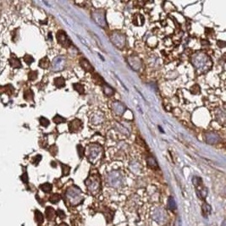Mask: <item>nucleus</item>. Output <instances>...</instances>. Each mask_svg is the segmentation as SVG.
<instances>
[{"label":"nucleus","instance_id":"1","mask_svg":"<svg viewBox=\"0 0 226 226\" xmlns=\"http://www.w3.org/2000/svg\"><path fill=\"white\" fill-rule=\"evenodd\" d=\"M67 198L73 206L78 205L84 199L81 190L75 186L69 189V191H67Z\"/></svg>","mask_w":226,"mask_h":226},{"label":"nucleus","instance_id":"2","mask_svg":"<svg viewBox=\"0 0 226 226\" xmlns=\"http://www.w3.org/2000/svg\"><path fill=\"white\" fill-rule=\"evenodd\" d=\"M86 185L89 190L90 193L96 195L100 191V179L97 176H91L86 180Z\"/></svg>","mask_w":226,"mask_h":226},{"label":"nucleus","instance_id":"3","mask_svg":"<svg viewBox=\"0 0 226 226\" xmlns=\"http://www.w3.org/2000/svg\"><path fill=\"white\" fill-rule=\"evenodd\" d=\"M57 37V39H58V42L59 44H61L63 47H69L70 45H71V42L70 40L69 39L66 33L63 31H59L57 33L56 35Z\"/></svg>","mask_w":226,"mask_h":226},{"label":"nucleus","instance_id":"4","mask_svg":"<svg viewBox=\"0 0 226 226\" xmlns=\"http://www.w3.org/2000/svg\"><path fill=\"white\" fill-rule=\"evenodd\" d=\"M64 58L62 57H58L56 58L53 62V69L55 71L61 70L64 68Z\"/></svg>","mask_w":226,"mask_h":226},{"label":"nucleus","instance_id":"5","mask_svg":"<svg viewBox=\"0 0 226 226\" xmlns=\"http://www.w3.org/2000/svg\"><path fill=\"white\" fill-rule=\"evenodd\" d=\"M81 127H82V122L80 120L75 119L73 121H71L70 124H69V131H78L81 129Z\"/></svg>","mask_w":226,"mask_h":226},{"label":"nucleus","instance_id":"6","mask_svg":"<svg viewBox=\"0 0 226 226\" xmlns=\"http://www.w3.org/2000/svg\"><path fill=\"white\" fill-rule=\"evenodd\" d=\"M80 64H81V66L84 69V70L86 72H92L94 70L92 65L89 63V61L86 58H81L80 61Z\"/></svg>","mask_w":226,"mask_h":226},{"label":"nucleus","instance_id":"7","mask_svg":"<svg viewBox=\"0 0 226 226\" xmlns=\"http://www.w3.org/2000/svg\"><path fill=\"white\" fill-rule=\"evenodd\" d=\"M147 163L150 168H154V169H157L158 168L157 161H156V159L153 158V156H150V157H148L147 158Z\"/></svg>","mask_w":226,"mask_h":226},{"label":"nucleus","instance_id":"8","mask_svg":"<svg viewBox=\"0 0 226 226\" xmlns=\"http://www.w3.org/2000/svg\"><path fill=\"white\" fill-rule=\"evenodd\" d=\"M103 92L104 94L107 95L108 97H110V96H113L114 94V90L113 89L111 86H109L108 84L104 83V86H103Z\"/></svg>","mask_w":226,"mask_h":226},{"label":"nucleus","instance_id":"9","mask_svg":"<svg viewBox=\"0 0 226 226\" xmlns=\"http://www.w3.org/2000/svg\"><path fill=\"white\" fill-rule=\"evenodd\" d=\"M54 85L58 87V88H61L64 86L65 85V81L63 77H57L54 79Z\"/></svg>","mask_w":226,"mask_h":226},{"label":"nucleus","instance_id":"10","mask_svg":"<svg viewBox=\"0 0 226 226\" xmlns=\"http://www.w3.org/2000/svg\"><path fill=\"white\" fill-rule=\"evenodd\" d=\"M10 63L11 66L14 68H20L21 66V64L20 62V60L17 58H12L10 59Z\"/></svg>","mask_w":226,"mask_h":226},{"label":"nucleus","instance_id":"11","mask_svg":"<svg viewBox=\"0 0 226 226\" xmlns=\"http://www.w3.org/2000/svg\"><path fill=\"white\" fill-rule=\"evenodd\" d=\"M206 137H210L211 140L209 142H208V143H209V144H213V143H216V142H218L219 141V137H218V135H216L214 133H209V134H208Z\"/></svg>","mask_w":226,"mask_h":226},{"label":"nucleus","instance_id":"12","mask_svg":"<svg viewBox=\"0 0 226 226\" xmlns=\"http://www.w3.org/2000/svg\"><path fill=\"white\" fill-rule=\"evenodd\" d=\"M92 79L94 81L95 83H97V85H103L105 83V82L103 81V78L99 75V74H95L94 75H93V77H92Z\"/></svg>","mask_w":226,"mask_h":226},{"label":"nucleus","instance_id":"13","mask_svg":"<svg viewBox=\"0 0 226 226\" xmlns=\"http://www.w3.org/2000/svg\"><path fill=\"white\" fill-rule=\"evenodd\" d=\"M73 86L75 90L77 91L80 94H83L84 93V86L83 85L80 84V83H75Z\"/></svg>","mask_w":226,"mask_h":226},{"label":"nucleus","instance_id":"14","mask_svg":"<svg viewBox=\"0 0 226 226\" xmlns=\"http://www.w3.org/2000/svg\"><path fill=\"white\" fill-rule=\"evenodd\" d=\"M39 65H40V67H42V69H47V67H48V65H49V60H48V58H47V57H45V58L41 59V61H40V63H39Z\"/></svg>","mask_w":226,"mask_h":226},{"label":"nucleus","instance_id":"15","mask_svg":"<svg viewBox=\"0 0 226 226\" xmlns=\"http://www.w3.org/2000/svg\"><path fill=\"white\" fill-rule=\"evenodd\" d=\"M168 208L172 211L176 209V203H175V202H174L173 197H169V199L168 201Z\"/></svg>","mask_w":226,"mask_h":226},{"label":"nucleus","instance_id":"16","mask_svg":"<svg viewBox=\"0 0 226 226\" xmlns=\"http://www.w3.org/2000/svg\"><path fill=\"white\" fill-rule=\"evenodd\" d=\"M53 122L56 123V124H60V123H64L65 122V119L61 117L60 115H56L54 118H53Z\"/></svg>","mask_w":226,"mask_h":226},{"label":"nucleus","instance_id":"17","mask_svg":"<svg viewBox=\"0 0 226 226\" xmlns=\"http://www.w3.org/2000/svg\"><path fill=\"white\" fill-rule=\"evenodd\" d=\"M33 98V93L31 90H27L25 92V99L27 100H32Z\"/></svg>","mask_w":226,"mask_h":226},{"label":"nucleus","instance_id":"18","mask_svg":"<svg viewBox=\"0 0 226 226\" xmlns=\"http://www.w3.org/2000/svg\"><path fill=\"white\" fill-rule=\"evenodd\" d=\"M40 124L42 125V126L47 127V126L49 125V121H48V120H47L46 118L41 117V118H40Z\"/></svg>","mask_w":226,"mask_h":226},{"label":"nucleus","instance_id":"19","mask_svg":"<svg viewBox=\"0 0 226 226\" xmlns=\"http://www.w3.org/2000/svg\"><path fill=\"white\" fill-rule=\"evenodd\" d=\"M28 77H29V80H31V81L36 80L37 77V71H31V72L29 73Z\"/></svg>","mask_w":226,"mask_h":226},{"label":"nucleus","instance_id":"20","mask_svg":"<svg viewBox=\"0 0 226 226\" xmlns=\"http://www.w3.org/2000/svg\"><path fill=\"white\" fill-rule=\"evenodd\" d=\"M24 60L26 61V63L27 64H31L34 61V58H32L31 55H26L25 57H24Z\"/></svg>","mask_w":226,"mask_h":226},{"label":"nucleus","instance_id":"21","mask_svg":"<svg viewBox=\"0 0 226 226\" xmlns=\"http://www.w3.org/2000/svg\"><path fill=\"white\" fill-rule=\"evenodd\" d=\"M191 92L193 94H197L198 92H200V86L198 85H194L192 87H191Z\"/></svg>","mask_w":226,"mask_h":226},{"label":"nucleus","instance_id":"22","mask_svg":"<svg viewBox=\"0 0 226 226\" xmlns=\"http://www.w3.org/2000/svg\"><path fill=\"white\" fill-rule=\"evenodd\" d=\"M62 168H63L64 175H68L69 173V170H70V168L67 165H65V164H62Z\"/></svg>","mask_w":226,"mask_h":226},{"label":"nucleus","instance_id":"23","mask_svg":"<svg viewBox=\"0 0 226 226\" xmlns=\"http://www.w3.org/2000/svg\"><path fill=\"white\" fill-rule=\"evenodd\" d=\"M77 151H78V153H79L80 158H82L83 155H84V148L82 147L81 145H78L77 146Z\"/></svg>","mask_w":226,"mask_h":226},{"label":"nucleus","instance_id":"24","mask_svg":"<svg viewBox=\"0 0 226 226\" xmlns=\"http://www.w3.org/2000/svg\"><path fill=\"white\" fill-rule=\"evenodd\" d=\"M42 188L45 191H51V188H52V186H51V185L49 184H45L42 185Z\"/></svg>","mask_w":226,"mask_h":226},{"label":"nucleus","instance_id":"25","mask_svg":"<svg viewBox=\"0 0 226 226\" xmlns=\"http://www.w3.org/2000/svg\"><path fill=\"white\" fill-rule=\"evenodd\" d=\"M225 42H218V45H219V46H221V47H225Z\"/></svg>","mask_w":226,"mask_h":226},{"label":"nucleus","instance_id":"26","mask_svg":"<svg viewBox=\"0 0 226 226\" xmlns=\"http://www.w3.org/2000/svg\"><path fill=\"white\" fill-rule=\"evenodd\" d=\"M60 226H68V225H65V224H62Z\"/></svg>","mask_w":226,"mask_h":226}]
</instances>
